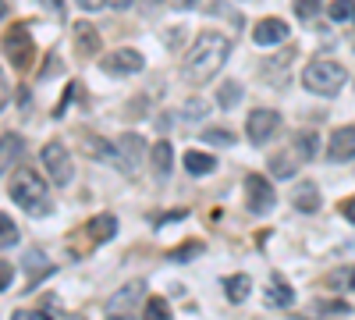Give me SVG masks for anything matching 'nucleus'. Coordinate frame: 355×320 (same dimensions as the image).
Instances as JSON below:
<instances>
[{"instance_id": "1", "label": "nucleus", "mask_w": 355, "mask_h": 320, "mask_svg": "<svg viewBox=\"0 0 355 320\" xmlns=\"http://www.w3.org/2000/svg\"><path fill=\"white\" fill-rule=\"evenodd\" d=\"M227 57H231V40L224 33H199L182 61V75L189 85H206L210 78L220 75Z\"/></svg>"}, {"instance_id": "2", "label": "nucleus", "mask_w": 355, "mask_h": 320, "mask_svg": "<svg viewBox=\"0 0 355 320\" xmlns=\"http://www.w3.org/2000/svg\"><path fill=\"white\" fill-rule=\"evenodd\" d=\"M8 196L18 203L25 214H33V217L50 214V189H46V182L40 178L33 167H25V171L15 174L11 185H8Z\"/></svg>"}, {"instance_id": "3", "label": "nucleus", "mask_w": 355, "mask_h": 320, "mask_svg": "<svg viewBox=\"0 0 355 320\" xmlns=\"http://www.w3.org/2000/svg\"><path fill=\"white\" fill-rule=\"evenodd\" d=\"M345 82H348V71L341 61H331V57H313V61L306 65L302 71V85L309 93L323 96V100H331L345 90Z\"/></svg>"}, {"instance_id": "4", "label": "nucleus", "mask_w": 355, "mask_h": 320, "mask_svg": "<svg viewBox=\"0 0 355 320\" xmlns=\"http://www.w3.org/2000/svg\"><path fill=\"white\" fill-rule=\"evenodd\" d=\"M4 53H8V61H11L18 71L33 68V61H36V43H33V36H28V25H25V22L11 25L8 33H4Z\"/></svg>"}, {"instance_id": "5", "label": "nucleus", "mask_w": 355, "mask_h": 320, "mask_svg": "<svg viewBox=\"0 0 355 320\" xmlns=\"http://www.w3.org/2000/svg\"><path fill=\"white\" fill-rule=\"evenodd\" d=\"M43 167H46V174H50V182L53 185H71V178H75V164H71V153H68V146L64 142H46L43 146Z\"/></svg>"}, {"instance_id": "6", "label": "nucleus", "mask_w": 355, "mask_h": 320, "mask_svg": "<svg viewBox=\"0 0 355 320\" xmlns=\"http://www.w3.org/2000/svg\"><path fill=\"white\" fill-rule=\"evenodd\" d=\"M245 196H249V210L256 217H266L277 207V192H274L270 182H266V174H249L245 178Z\"/></svg>"}, {"instance_id": "7", "label": "nucleus", "mask_w": 355, "mask_h": 320, "mask_svg": "<svg viewBox=\"0 0 355 320\" xmlns=\"http://www.w3.org/2000/svg\"><path fill=\"white\" fill-rule=\"evenodd\" d=\"M277 128H281V114L270 110V107H256L249 114V121H245V135H249V142H256V146L270 142Z\"/></svg>"}, {"instance_id": "8", "label": "nucleus", "mask_w": 355, "mask_h": 320, "mask_svg": "<svg viewBox=\"0 0 355 320\" xmlns=\"http://www.w3.org/2000/svg\"><path fill=\"white\" fill-rule=\"evenodd\" d=\"M107 75H139L146 68V57L132 47H121V50H114L103 57V65H100Z\"/></svg>"}, {"instance_id": "9", "label": "nucleus", "mask_w": 355, "mask_h": 320, "mask_svg": "<svg viewBox=\"0 0 355 320\" xmlns=\"http://www.w3.org/2000/svg\"><path fill=\"white\" fill-rule=\"evenodd\" d=\"M327 160H334V164L355 160V125L334 128V135H331V142H327Z\"/></svg>"}, {"instance_id": "10", "label": "nucleus", "mask_w": 355, "mask_h": 320, "mask_svg": "<svg viewBox=\"0 0 355 320\" xmlns=\"http://www.w3.org/2000/svg\"><path fill=\"white\" fill-rule=\"evenodd\" d=\"M288 22L284 18H263V22H256V28H252V43L256 47H277V43H284L288 40Z\"/></svg>"}, {"instance_id": "11", "label": "nucleus", "mask_w": 355, "mask_h": 320, "mask_svg": "<svg viewBox=\"0 0 355 320\" xmlns=\"http://www.w3.org/2000/svg\"><path fill=\"white\" fill-rule=\"evenodd\" d=\"M142 281H128L121 292H117L110 303H107V310L114 313V317H132L135 310H139V303H142Z\"/></svg>"}, {"instance_id": "12", "label": "nucleus", "mask_w": 355, "mask_h": 320, "mask_svg": "<svg viewBox=\"0 0 355 320\" xmlns=\"http://www.w3.org/2000/svg\"><path fill=\"white\" fill-rule=\"evenodd\" d=\"M117 146V157H121V171L125 174H135V167H139V157H142V135H135V132H125L121 139L114 142Z\"/></svg>"}, {"instance_id": "13", "label": "nucleus", "mask_w": 355, "mask_h": 320, "mask_svg": "<svg viewBox=\"0 0 355 320\" xmlns=\"http://www.w3.org/2000/svg\"><path fill=\"white\" fill-rule=\"evenodd\" d=\"M82 150H85V157L103 160V164H114L117 171H121V157H117L114 142H107V139H100V135H85V139H82Z\"/></svg>"}, {"instance_id": "14", "label": "nucleus", "mask_w": 355, "mask_h": 320, "mask_svg": "<svg viewBox=\"0 0 355 320\" xmlns=\"http://www.w3.org/2000/svg\"><path fill=\"white\" fill-rule=\"evenodd\" d=\"M25 153V139L18 132H8V135H0V174H8Z\"/></svg>"}, {"instance_id": "15", "label": "nucleus", "mask_w": 355, "mask_h": 320, "mask_svg": "<svg viewBox=\"0 0 355 320\" xmlns=\"http://www.w3.org/2000/svg\"><path fill=\"white\" fill-rule=\"evenodd\" d=\"M150 164H153L157 178H167V174H171V167H174V146H171L167 139H160V142H153V146H150Z\"/></svg>"}, {"instance_id": "16", "label": "nucleus", "mask_w": 355, "mask_h": 320, "mask_svg": "<svg viewBox=\"0 0 355 320\" xmlns=\"http://www.w3.org/2000/svg\"><path fill=\"white\" fill-rule=\"evenodd\" d=\"M291 153L299 157V164L302 160H313L316 153H320V135H316V128H302V132H295V139H291Z\"/></svg>"}, {"instance_id": "17", "label": "nucleus", "mask_w": 355, "mask_h": 320, "mask_svg": "<svg viewBox=\"0 0 355 320\" xmlns=\"http://www.w3.org/2000/svg\"><path fill=\"white\" fill-rule=\"evenodd\" d=\"M291 203H295V210H302V214H316L320 210V189L313 182H302L291 192Z\"/></svg>"}, {"instance_id": "18", "label": "nucleus", "mask_w": 355, "mask_h": 320, "mask_svg": "<svg viewBox=\"0 0 355 320\" xmlns=\"http://www.w3.org/2000/svg\"><path fill=\"white\" fill-rule=\"evenodd\" d=\"M21 267H25V278H28V281H40V278H46V274L53 271V264L43 256V249H28Z\"/></svg>"}, {"instance_id": "19", "label": "nucleus", "mask_w": 355, "mask_h": 320, "mask_svg": "<svg viewBox=\"0 0 355 320\" xmlns=\"http://www.w3.org/2000/svg\"><path fill=\"white\" fill-rule=\"evenodd\" d=\"M249 292H252V278H249V274H231V278H224V296H227L231 303H245Z\"/></svg>"}, {"instance_id": "20", "label": "nucleus", "mask_w": 355, "mask_h": 320, "mask_svg": "<svg viewBox=\"0 0 355 320\" xmlns=\"http://www.w3.org/2000/svg\"><path fill=\"white\" fill-rule=\"evenodd\" d=\"M89 231H93V242H107L117 235V217L114 214H96L89 221Z\"/></svg>"}, {"instance_id": "21", "label": "nucleus", "mask_w": 355, "mask_h": 320, "mask_svg": "<svg viewBox=\"0 0 355 320\" xmlns=\"http://www.w3.org/2000/svg\"><path fill=\"white\" fill-rule=\"evenodd\" d=\"M75 47H78V53H96L100 50V33H96L93 25L78 22L75 25Z\"/></svg>"}, {"instance_id": "22", "label": "nucleus", "mask_w": 355, "mask_h": 320, "mask_svg": "<svg viewBox=\"0 0 355 320\" xmlns=\"http://www.w3.org/2000/svg\"><path fill=\"white\" fill-rule=\"evenodd\" d=\"M214 167H217V157H210V153H199V150L185 153V171L196 174V178H199V174H210Z\"/></svg>"}, {"instance_id": "23", "label": "nucleus", "mask_w": 355, "mask_h": 320, "mask_svg": "<svg viewBox=\"0 0 355 320\" xmlns=\"http://www.w3.org/2000/svg\"><path fill=\"white\" fill-rule=\"evenodd\" d=\"M266 303H270V306H281V310L295 303V292L288 288V281H281L277 274H274V281H270V292H266Z\"/></svg>"}, {"instance_id": "24", "label": "nucleus", "mask_w": 355, "mask_h": 320, "mask_svg": "<svg viewBox=\"0 0 355 320\" xmlns=\"http://www.w3.org/2000/svg\"><path fill=\"white\" fill-rule=\"evenodd\" d=\"M239 100H242V85H239V82H224L220 93H217V103H220L224 110H231Z\"/></svg>"}, {"instance_id": "25", "label": "nucleus", "mask_w": 355, "mask_h": 320, "mask_svg": "<svg viewBox=\"0 0 355 320\" xmlns=\"http://www.w3.org/2000/svg\"><path fill=\"white\" fill-rule=\"evenodd\" d=\"M15 242H18V228H15V221L0 214V253H4V249H11Z\"/></svg>"}, {"instance_id": "26", "label": "nucleus", "mask_w": 355, "mask_h": 320, "mask_svg": "<svg viewBox=\"0 0 355 320\" xmlns=\"http://www.w3.org/2000/svg\"><path fill=\"white\" fill-rule=\"evenodd\" d=\"M202 253V242H185V246H178V249H171L167 253V260H174V264H189L192 256H199Z\"/></svg>"}, {"instance_id": "27", "label": "nucleus", "mask_w": 355, "mask_h": 320, "mask_svg": "<svg viewBox=\"0 0 355 320\" xmlns=\"http://www.w3.org/2000/svg\"><path fill=\"white\" fill-rule=\"evenodd\" d=\"M291 4H295V15H299L302 22H313L323 11V0H291Z\"/></svg>"}, {"instance_id": "28", "label": "nucleus", "mask_w": 355, "mask_h": 320, "mask_svg": "<svg viewBox=\"0 0 355 320\" xmlns=\"http://www.w3.org/2000/svg\"><path fill=\"white\" fill-rule=\"evenodd\" d=\"M234 139L239 135H234L231 128H206L202 132V142H217V146H234Z\"/></svg>"}, {"instance_id": "29", "label": "nucleus", "mask_w": 355, "mask_h": 320, "mask_svg": "<svg viewBox=\"0 0 355 320\" xmlns=\"http://www.w3.org/2000/svg\"><path fill=\"white\" fill-rule=\"evenodd\" d=\"M327 15L334 22H352L355 18V4L352 0H334V4H327Z\"/></svg>"}, {"instance_id": "30", "label": "nucleus", "mask_w": 355, "mask_h": 320, "mask_svg": "<svg viewBox=\"0 0 355 320\" xmlns=\"http://www.w3.org/2000/svg\"><path fill=\"white\" fill-rule=\"evenodd\" d=\"M295 164H299V157H274L270 160V171L277 174V178H291V174H295Z\"/></svg>"}, {"instance_id": "31", "label": "nucleus", "mask_w": 355, "mask_h": 320, "mask_svg": "<svg viewBox=\"0 0 355 320\" xmlns=\"http://www.w3.org/2000/svg\"><path fill=\"white\" fill-rule=\"evenodd\" d=\"M146 317H153V320H164L171 310H167V299H160V296H153V299H146V310H142Z\"/></svg>"}, {"instance_id": "32", "label": "nucleus", "mask_w": 355, "mask_h": 320, "mask_svg": "<svg viewBox=\"0 0 355 320\" xmlns=\"http://www.w3.org/2000/svg\"><path fill=\"white\" fill-rule=\"evenodd\" d=\"M316 313H352V306L345 299H327V303H316Z\"/></svg>"}, {"instance_id": "33", "label": "nucleus", "mask_w": 355, "mask_h": 320, "mask_svg": "<svg viewBox=\"0 0 355 320\" xmlns=\"http://www.w3.org/2000/svg\"><path fill=\"white\" fill-rule=\"evenodd\" d=\"M8 100H11V85H8V75L0 71V110L8 107Z\"/></svg>"}, {"instance_id": "34", "label": "nucleus", "mask_w": 355, "mask_h": 320, "mask_svg": "<svg viewBox=\"0 0 355 320\" xmlns=\"http://www.w3.org/2000/svg\"><path fill=\"white\" fill-rule=\"evenodd\" d=\"M75 4H78L82 11H103V8L110 4V0H75Z\"/></svg>"}, {"instance_id": "35", "label": "nucleus", "mask_w": 355, "mask_h": 320, "mask_svg": "<svg viewBox=\"0 0 355 320\" xmlns=\"http://www.w3.org/2000/svg\"><path fill=\"white\" fill-rule=\"evenodd\" d=\"M11 274H15L11 264H4V260H0V292H4V288L11 285Z\"/></svg>"}, {"instance_id": "36", "label": "nucleus", "mask_w": 355, "mask_h": 320, "mask_svg": "<svg viewBox=\"0 0 355 320\" xmlns=\"http://www.w3.org/2000/svg\"><path fill=\"white\" fill-rule=\"evenodd\" d=\"M341 214H345V221H352V224H355V196H348V199L341 203Z\"/></svg>"}, {"instance_id": "37", "label": "nucleus", "mask_w": 355, "mask_h": 320, "mask_svg": "<svg viewBox=\"0 0 355 320\" xmlns=\"http://www.w3.org/2000/svg\"><path fill=\"white\" fill-rule=\"evenodd\" d=\"M46 4H50V11L57 15V22H61V18H64V4H61V0H46Z\"/></svg>"}, {"instance_id": "38", "label": "nucleus", "mask_w": 355, "mask_h": 320, "mask_svg": "<svg viewBox=\"0 0 355 320\" xmlns=\"http://www.w3.org/2000/svg\"><path fill=\"white\" fill-rule=\"evenodd\" d=\"M171 4H174V8H196L199 0H171Z\"/></svg>"}, {"instance_id": "39", "label": "nucleus", "mask_w": 355, "mask_h": 320, "mask_svg": "<svg viewBox=\"0 0 355 320\" xmlns=\"http://www.w3.org/2000/svg\"><path fill=\"white\" fill-rule=\"evenodd\" d=\"M8 11H11V4H8V0H0V18H8Z\"/></svg>"}, {"instance_id": "40", "label": "nucleus", "mask_w": 355, "mask_h": 320, "mask_svg": "<svg viewBox=\"0 0 355 320\" xmlns=\"http://www.w3.org/2000/svg\"><path fill=\"white\" fill-rule=\"evenodd\" d=\"M114 8H121V11H125V8H132V0H117V4H114Z\"/></svg>"}, {"instance_id": "41", "label": "nucleus", "mask_w": 355, "mask_h": 320, "mask_svg": "<svg viewBox=\"0 0 355 320\" xmlns=\"http://www.w3.org/2000/svg\"><path fill=\"white\" fill-rule=\"evenodd\" d=\"M348 285H352V292H355V271H352V274H348Z\"/></svg>"}]
</instances>
